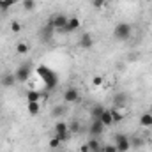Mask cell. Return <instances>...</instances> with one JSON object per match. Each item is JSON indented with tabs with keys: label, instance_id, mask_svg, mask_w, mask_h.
I'll list each match as a JSON object with an SVG mask.
<instances>
[{
	"label": "cell",
	"instance_id": "d4e9b609",
	"mask_svg": "<svg viewBox=\"0 0 152 152\" xmlns=\"http://www.w3.org/2000/svg\"><path fill=\"white\" fill-rule=\"evenodd\" d=\"M142 145H143V140H142V138H138V136H134V138L131 140V147H133V149H140Z\"/></svg>",
	"mask_w": 152,
	"mask_h": 152
},
{
	"label": "cell",
	"instance_id": "4316f807",
	"mask_svg": "<svg viewBox=\"0 0 152 152\" xmlns=\"http://www.w3.org/2000/svg\"><path fill=\"white\" fill-rule=\"evenodd\" d=\"M11 30H12L14 34H20V32H21V23H20V21H12V23H11Z\"/></svg>",
	"mask_w": 152,
	"mask_h": 152
},
{
	"label": "cell",
	"instance_id": "d6986e66",
	"mask_svg": "<svg viewBox=\"0 0 152 152\" xmlns=\"http://www.w3.org/2000/svg\"><path fill=\"white\" fill-rule=\"evenodd\" d=\"M28 115H32V117H37L39 112H41V104L39 103H28Z\"/></svg>",
	"mask_w": 152,
	"mask_h": 152
},
{
	"label": "cell",
	"instance_id": "484cf974",
	"mask_svg": "<svg viewBox=\"0 0 152 152\" xmlns=\"http://www.w3.org/2000/svg\"><path fill=\"white\" fill-rule=\"evenodd\" d=\"M69 133H71V134H75V133H80V124H78L76 120H73V122L69 124Z\"/></svg>",
	"mask_w": 152,
	"mask_h": 152
},
{
	"label": "cell",
	"instance_id": "7402d4cb",
	"mask_svg": "<svg viewBox=\"0 0 152 152\" xmlns=\"http://www.w3.org/2000/svg\"><path fill=\"white\" fill-rule=\"evenodd\" d=\"M51 113H53V117H57V118H58V117H62V115L66 113V106H64V104H57V106L53 108V112H51Z\"/></svg>",
	"mask_w": 152,
	"mask_h": 152
},
{
	"label": "cell",
	"instance_id": "4fadbf2b",
	"mask_svg": "<svg viewBox=\"0 0 152 152\" xmlns=\"http://www.w3.org/2000/svg\"><path fill=\"white\" fill-rule=\"evenodd\" d=\"M87 147H88V151L90 152H101V147H103V145L96 140V136H92V138L87 142Z\"/></svg>",
	"mask_w": 152,
	"mask_h": 152
},
{
	"label": "cell",
	"instance_id": "2e32d148",
	"mask_svg": "<svg viewBox=\"0 0 152 152\" xmlns=\"http://www.w3.org/2000/svg\"><path fill=\"white\" fill-rule=\"evenodd\" d=\"M112 112V117H113V122H122L124 120V117H126V113H124V110H120V108H112L110 110Z\"/></svg>",
	"mask_w": 152,
	"mask_h": 152
},
{
	"label": "cell",
	"instance_id": "7c38bea8",
	"mask_svg": "<svg viewBox=\"0 0 152 152\" xmlns=\"http://www.w3.org/2000/svg\"><path fill=\"white\" fill-rule=\"evenodd\" d=\"M99 120H101V122L104 124V127H108V126H112V124H113V117H112V112L104 108V112H103V115L99 117Z\"/></svg>",
	"mask_w": 152,
	"mask_h": 152
},
{
	"label": "cell",
	"instance_id": "8992f818",
	"mask_svg": "<svg viewBox=\"0 0 152 152\" xmlns=\"http://www.w3.org/2000/svg\"><path fill=\"white\" fill-rule=\"evenodd\" d=\"M78 101H80V92H78V88L69 87V88L64 90V103L71 104V103H78Z\"/></svg>",
	"mask_w": 152,
	"mask_h": 152
},
{
	"label": "cell",
	"instance_id": "8fae6325",
	"mask_svg": "<svg viewBox=\"0 0 152 152\" xmlns=\"http://www.w3.org/2000/svg\"><path fill=\"white\" fill-rule=\"evenodd\" d=\"M80 28V18H76V16H71L69 20H67V27H66V32H76Z\"/></svg>",
	"mask_w": 152,
	"mask_h": 152
},
{
	"label": "cell",
	"instance_id": "ffe728a7",
	"mask_svg": "<svg viewBox=\"0 0 152 152\" xmlns=\"http://www.w3.org/2000/svg\"><path fill=\"white\" fill-rule=\"evenodd\" d=\"M18 0H2L0 2V11H9L12 5H16Z\"/></svg>",
	"mask_w": 152,
	"mask_h": 152
},
{
	"label": "cell",
	"instance_id": "4dcf8cb0",
	"mask_svg": "<svg viewBox=\"0 0 152 152\" xmlns=\"http://www.w3.org/2000/svg\"><path fill=\"white\" fill-rule=\"evenodd\" d=\"M151 113H152V106H151Z\"/></svg>",
	"mask_w": 152,
	"mask_h": 152
},
{
	"label": "cell",
	"instance_id": "603a6c76",
	"mask_svg": "<svg viewBox=\"0 0 152 152\" xmlns=\"http://www.w3.org/2000/svg\"><path fill=\"white\" fill-rule=\"evenodd\" d=\"M21 5H23V9H25V11H28V12H30V11H34V9H36V0H23V2H21Z\"/></svg>",
	"mask_w": 152,
	"mask_h": 152
},
{
	"label": "cell",
	"instance_id": "52a82bcc",
	"mask_svg": "<svg viewBox=\"0 0 152 152\" xmlns=\"http://www.w3.org/2000/svg\"><path fill=\"white\" fill-rule=\"evenodd\" d=\"M16 76L14 73H4V75L0 76V85L2 87H5V88H11V87H14L16 85Z\"/></svg>",
	"mask_w": 152,
	"mask_h": 152
},
{
	"label": "cell",
	"instance_id": "1f68e13d",
	"mask_svg": "<svg viewBox=\"0 0 152 152\" xmlns=\"http://www.w3.org/2000/svg\"><path fill=\"white\" fill-rule=\"evenodd\" d=\"M0 2H2V0H0Z\"/></svg>",
	"mask_w": 152,
	"mask_h": 152
},
{
	"label": "cell",
	"instance_id": "5b68a950",
	"mask_svg": "<svg viewBox=\"0 0 152 152\" xmlns=\"http://www.w3.org/2000/svg\"><path fill=\"white\" fill-rule=\"evenodd\" d=\"M115 147H117V151L118 152H127L131 149V140L126 136V134H117L115 136Z\"/></svg>",
	"mask_w": 152,
	"mask_h": 152
},
{
	"label": "cell",
	"instance_id": "7a4b0ae2",
	"mask_svg": "<svg viewBox=\"0 0 152 152\" xmlns=\"http://www.w3.org/2000/svg\"><path fill=\"white\" fill-rule=\"evenodd\" d=\"M67 16L66 14H53L50 20H48V25L58 32H66V27H67Z\"/></svg>",
	"mask_w": 152,
	"mask_h": 152
},
{
	"label": "cell",
	"instance_id": "3957f363",
	"mask_svg": "<svg viewBox=\"0 0 152 152\" xmlns=\"http://www.w3.org/2000/svg\"><path fill=\"white\" fill-rule=\"evenodd\" d=\"M53 131H55V136H57L60 142H66V140L71 136V133H69V124L64 122V120H58V122L55 124Z\"/></svg>",
	"mask_w": 152,
	"mask_h": 152
},
{
	"label": "cell",
	"instance_id": "5bb4252c",
	"mask_svg": "<svg viewBox=\"0 0 152 152\" xmlns=\"http://www.w3.org/2000/svg\"><path fill=\"white\" fill-rule=\"evenodd\" d=\"M103 112H104V106L94 104V108L90 110V118H92V120H99V117L103 115Z\"/></svg>",
	"mask_w": 152,
	"mask_h": 152
},
{
	"label": "cell",
	"instance_id": "f1b7e54d",
	"mask_svg": "<svg viewBox=\"0 0 152 152\" xmlns=\"http://www.w3.org/2000/svg\"><path fill=\"white\" fill-rule=\"evenodd\" d=\"M60 143H62V142H60V140H58L57 136H53V138L50 140V143H48V145H50V149H57V147H58Z\"/></svg>",
	"mask_w": 152,
	"mask_h": 152
},
{
	"label": "cell",
	"instance_id": "ac0fdd59",
	"mask_svg": "<svg viewBox=\"0 0 152 152\" xmlns=\"http://www.w3.org/2000/svg\"><path fill=\"white\" fill-rule=\"evenodd\" d=\"M39 99H41V94L37 90H28L27 92V103H39Z\"/></svg>",
	"mask_w": 152,
	"mask_h": 152
},
{
	"label": "cell",
	"instance_id": "ba28073f",
	"mask_svg": "<svg viewBox=\"0 0 152 152\" xmlns=\"http://www.w3.org/2000/svg\"><path fill=\"white\" fill-rule=\"evenodd\" d=\"M103 131H104V124H103L101 120H92V124H90V127H88L90 136H99Z\"/></svg>",
	"mask_w": 152,
	"mask_h": 152
},
{
	"label": "cell",
	"instance_id": "f546056e",
	"mask_svg": "<svg viewBox=\"0 0 152 152\" xmlns=\"http://www.w3.org/2000/svg\"><path fill=\"white\" fill-rule=\"evenodd\" d=\"M101 152H118V151H117L115 145H104V147H101Z\"/></svg>",
	"mask_w": 152,
	"mask_h": 152
},
{
	"label": "cell",
	"instance_id": "83f0119b",
	"mask_svg": "<svg viewBox=\"0 0 152 152\" xmlns=\"http://www.w3.org/2000/svg\"><path fill=\"white\" fill-rule=\"evenodd\" d=\"M106 2L108 0H92V5H94V9H103L106 5Z\"/></svg>",
	"mask_w": 152,
	"mask_h": 152
},
{
	"label": "cell",
	"instance_id": "9a60e30c",
	"mask_svg": "<svg viewBox=\"0 0 152 152\" xmlns=\"http://www.w3.org/2000/svg\"><path fill=\"white\" fill-rule=\"evenodd\" d=\"M140 126L142 127H152V113H142L140 115Z\"/></svg>",
	"mask_w": 152,
	"mask_h": 152
},
{
	"label": "cell",
	"instance_id": "44dd1931",
	"mask_svg": "<svg viewBox=\"0 0 152 152\" xmlns=\"http://www.w3.org/2000/svg\"><path fill=\"white\" fill-rule=\"evenodd\" d=\"M41 34H42V39H44V41H48V39L53 37V28H51L50 25H46V27L42 28V32H41Z\"/></svg>",
	"mask_w": 152,
	"mask_h": 152
},
{
	"label": "cell",
	"instance_id": "9c48e42d",
	"mask_svg": "<svg viewBox=\"0 0 152 152\" xmlns=\"http://www.w3.org/2000/svg\"><path fill=\"white\" fill-rule=\"evenodd\" d=\"M80 46H81L83 50H90V48L94 46V37H92L88 32H83L81 37H80Z\"/></svg>",
	"mask_w": 152,
	"mask_h": 152
},
{
	"label": "cell",
	"instance_id": "e0dca14e",
	"mask_svg": "<svg viewBox=\"0 0 152 152\" xmlns=\"http://www.w3.org/2000/svg\"><path fill=\"white\" fill-rule=\"evenodd\" d=\"M16 51H18L20 55H27V53L30 51V46H28V42H23V41H20V42L16 44Z\"/></svg>",
	"mask_w": 152,
	"mask_h": 152
},
{
	"label": "cell",
	"instance_id": "277c9868",
	"mask_svg": "<svg viewBox=\"0 0 152 152\" xmlns=\"http://www.w3.org/2000/svg\"><path fill=\"white\" fill-rule=\"evenodd\" d=\"M14 76H16L18 81H28V78L32 76V66H30V64H21V66H18Z\"/></svg>",
	"mask_w": 152,
	"mask_h": 152
},
{
	"label": "cell",
	"instance_id": "6da1fadb",
	"mask_svg": "<svg viewBox=\"0 0 152 152\" xmlns=\"http://www.w3.org/2000/svg\"><path fill=\"white\" fill-rule=\"evenodd\" d=\"M133 34V28L129 23H117L113 28V37L117 41H127Z\"/></svg>",
	"mask_w": 152,
	"mask_h": 152
},
{
	"label": "cell",
	"instance_id": "30bf717a",
	"mask_svg": "<svg viewBox=\"0 0 152 152\" xmlns=\"http://www.w3.org/2000/svg\"><path fill=\"white\" fill-rule=\"evenodd\" d=\"M113 104H115V108L124 110L126 104H127V94H126V92H118V94L113 97Z\"/></svg>",
	"mask_w": 152,
	"mask_h": 152
},
{
	"label": "cell",
	"instance_id": "cb8c5ba5",
	"mask_svg": "<svg viewBox=\"0 0 152 152\" xmlns=\"http://www.w3.org/2000/svg\"><path fill=\"white\" fill-rule=\"evenodd\" d=\"M92 85H94V87H103V85H104V76L96 75L92 78Z\"/></svg>",
	"mask_w": 152,
	"mask_h": 152
}]
</instances>
